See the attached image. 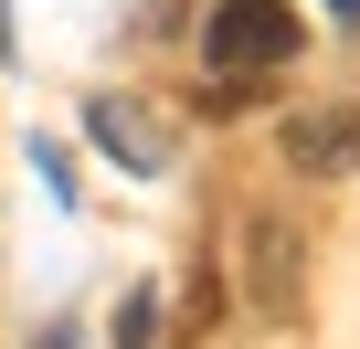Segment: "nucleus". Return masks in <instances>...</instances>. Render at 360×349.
Wrapping results in <instances>:
<instances>
[{
  "label": "nucleus",
  "mask_w": 360,
  "mask_h": 349,
  "mask_svg": "<svg viewBox=\"0 0 360 349\" xmlns=\"http://www.w3.org/2000/svg\"><path fill=\"white\" fill-rule=\"evenodd\" d=\"M202 53H212L223 74L297 64V0H212V22H202Z\"/></svg>",
  "instance_id": "1"
},
{
  "label": "nucleus",
  "mask_w": 360,
  "mask_h": 349,
  "mask_svg": "<svg viewBox=\"0 0 360 349\" xmlns=\"http://www.w3.org/2000/svg\"><path fill=\"white\" fill-rule=\"evenodd\" d=\"M286 159H297V169H360V106H307V117H286Z\"/></svg>",
  "instance_id": "2"
},
{
  "label": "nucleus",
  "mask_w": 360,
  "mask_h": 349,
  "mask_svg": "<svg viewBox=\"0 0 360 349\" xmlns=\"http://www.w3.org/2000/svg\"><path fill=\"white\" fill-rule=\"evenodd\" d=\"M255 254H265V265H255V296L286 317V307H297V275H286V233H276V223H255Z\"/></svg>",
  "instance_id": "3"
},
{
  "label": "nucleus",
  "mask_w": 360,
  "mask_h": 349,
  "mask_svg": "<svg viewBox=\"0 0 360 349\" xmlns=\"http://www.w3.org/2000/svg\"><path fill=\"white\" fill-rule=\"evenodd\" d=\"M117 349H159V296H127V317H117Z\"/></svg>",
  "instance_id": "4"
},
{
  "label": "nucleus",
  "mask_w": 360,
  "mask_h": 349,
  "mask_svg": "<svg viewBox=\"0 0 360 349\" xmlns=\"http://www.w3.org/2000/svg\"><path fill=\"white\" fill-rule=\"evenodd\" d=\"M0 53H11V11H0Z\"/></svg>",
  "instance_id": "5"
},
{
  "label": "nucleus",
  "mask_w": 360,
  "mask_h": 349,
  "mask_svg": "<svg viewBox=\"0 0 360 349\" xmlns=\"http://www.w3.org/2000/svg\"><path fill=\"white\" fill-rule=\"evenodd\" d=\"M339 11H349V22H360V0H339Z\"/></svg>",
  "instance_id": "6"
}]
</instances>
